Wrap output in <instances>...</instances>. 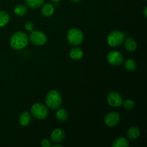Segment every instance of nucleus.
<instances>
[{"instance_id": "f257e3e1", "label": "nucleus", "mask_w": 147, "mask_h": 147, "mask_svg": "<svg viewBox=\"0 0 147 147\" xmlns=\"http://www.w3.org/2000/svg\"><path fill=\"white\" fill-rule=\"evenodd\" d=\"M28 35L25 32L21 31L14 33L9 40L11 47L16 50H20L24 48L28 44Z\"/></svg>"}, {"instance_id": "f03ea898", "label": "nucleus", "mask_w": 147, "mask_h": 147, "mask_svg": "<svg viewBox=\"0 0 147 147\" xmlns=\"http://www.w3.org/2000/svg\"><path fill=\"white\" fill-rule=\"evenodd\" d=\"M63 98L58 91L52 90L49 92L45 97V103L48 108L51 109H57L61 106Z\"/></svg>"}, {"instance_id": "7ed1b4c3", "label": "nucleus", "mask_w": 147, "mask_h": 147, "mask_svg": "<svg viewBox=\"0 0 147 147\" xmlns=\"http://www.w3.org/2000/svg\"><path fill=\"white\" fill-rule=\"evenodd\" d=\"M30 113L33 117L38 120H45L48 116L49 111L47 106L42 103H34L32 105Z\"/></svg>"}, {"instance_id": "20e7f679", "label": "nucleus", "mask_w": 147, "mask_h": 147, "mask_svg": "<svg viewBox=\"0 0 147 147\" xmlns=\"http://www.w3.org/2000/svg\"><path fill=\"white\" fill-rule=\"evenodd\" d=\"M126 38L125 34L122 32L118 31V30H114L112 31L108 34L107 42L108 44L113 47H116L120 46L121 45L123 44L124 42V39Z\"/></svg>"}, {"instance_id": "39448f33", "label": "nucleus", "mask_w": 147, "mask_h": 147, "mask_svg": "<svg viewBox=\"0 0 147 147\" xmlns=\"http://www.w3.org/2000/svg\"><path fill=\"white\" fill-rule=\"evenodd\" d=\"M83 32L78 28H72L68 31L67 34V41L72 45H79L83 41Z\"/></svg>"}, {"instance_id": "423d86ee", "label": "nucleus", "mask_w": 147, "mask_h": 147, "mask_svg": "<svg viewBox=\"0 0 147 147\" xmlns=\"http://www.w3.org/2000/svg\"><path fill=\"white\" fill-rule=\"evenodd\" d=\"M29 40L35 46L44 45L47 42V36L40 30H32L29 37Z\"/></svg>"}, {"instance_id": "0eeeda50", "label": "nucleus", "mask_w": 147, "mask_h": 147, "mask_svg": "<svg viewBox=\"0 0 147 147\" xmlns=\"http://www.w3.org/2000/svg\"><path fill=\"white\" fill-rule=\"evenodd\" d=\"M107 61L109 64L111 65L117 66L120 65L124 61V57H123V54L119 51H111L110 53H108L107 57Z\"/></svg>"}, {"instance_id": "6e6552de", "label": "nucleus", "mask_w": 147, "mask_h": 147, "mask_svg": "<svg viewBox=\"0 0 147 147\" xmlns=\"http://www.w3.org/2000/svg\"><path fill=\"white\" fill-rule=\"evenodd\" d=\"M120 121V115L116 111L108 113L104 118L105 124L109 127H114Z\"/></svg>"}, {"instance_id": "1a4fd4ad", "label": "nucleus", "mask_w": 147, "mask_h": 147, "mask_svg": "<svg viewBox=\"0 0 147 147\" xmlns=\"http://www.w3.org/2000/svg\"><path fill=\"white\" fill-rule=\"evenodd\" d=\"M123 98L116 92H111L107 96V102L112 107H119L123 103Z\"/></svg>"}, {"instance_id": "9d476101", "label": "nucleus", "mask_w": 147, "mask_h": 147, "mask_svg": "<svg viewBox=\"0 0 147 147\" xmlns=\"http://www.w3.org/2000/svg\"><path fill=\"white\" fill-rule=\"evenodd\" d=\"M65 132L63 129H56L52 132L51 136H50V139L51 142L55 144L61 143L65 139Z\"/></svg>"}, {"instance_id": "9b49d317", "label": "nucleus", "mask_w": 147, "mask_h": 147, "mask_svg": "<svg viewBox=\"0 0 147 147\" xmlns=\"http://www.w3.org/2000/svg\"><path fill=\"white\" fill-rule=\"evenodd\" d=\"M42 14L44 17H50L54 14L55 11V7L50 3H45V4H42Z\"/></svg>"}, {"instance_id": "f8f14e48", "label": "nucleus", "mask_w": 147, "mask_h": 147, "mask_svg": "<svg viewBox=\"0 0 147 147\" xmlns=\"http://www.w3.org/2000/svg\"><path fill=\"white\" fill-rule=\"evenodd\" d=\"M32 117L31 114L27 111H24L20 114L19 117V122L20 124L22 126H27L31 123Z\"/></svg>"}, {"instance_id": "ddd939ff", "label": "nucleus", "mask_w": 147, "mask_h": 147, "mask_svg": "<svg viewBox=\"0 0 147 147\" xmlns=\"http://www.w3.org/2000/svg\"><path fill=\"white\" fill-rule=\"evenodd\" d=\"M124 46L128 52H134L137 47V42L132 37H128L124 42Z\"/></svg>"}, {"instance_id": "4468645a", "label": "nucleus", "mask_w": 147, "mask_h": 147, "mask_svg": "<svg viewBox=\"0 0 147 147\" xmlns=\"http://www.w3.org/2000/svg\"><path fill=\"white\" fill-rule=\"evenodd\" d=\"M83 52L79 47H73L70 51V58L74 60H79L83 57Z\"/></svg>"}, {"instance_id": "2eb2a0df", "label": "nucleus", "mask_w": 147, "mask_h": 147, "mask_svg": "<svg viewBox=\"0 0 147 147\" xmlns=\"http://www.w3.org/2000/svg\"><path fill=\"white\" fill-rule=\"evenodd\" d=\"M140 129L136 126H132V127L129 128V130L127 131V136L129 139H131V140H134V139H138L140 136Z\"/></svg>"}, {"instance_id": "dca6fc26", "label": "nucleus", "mask_w": 147, "mask_h": 147, "mask_svg": "<svg viewBox=\"0 0 147 147\" xmlns=\"http://www.w3.org/2000/svg\"><path fill=\"white\" fill-rule=\"evenodd\" d=\"M28 9H27V6L24 5V4H18L16 6L14 9V14L19 17H22L27 14Z\"/></svg>"}, {"instance_id": "f3484780", "label": "nucleus", "mask_w": 147, "mask_h": 147, "mask_svg": "<svg viewBox=\"0 0 147 147\" xmlns=\"http://www.w3.org/2000/svg\"><path fill=\"white\" fill-rule=\"evenodd\" d=\"M113 147H128L129 146V141L123 137L118 138L111 145Z\"/></svg>"}, {"instance_id": "a211bd4d", "label": "nucleus", "mask_w": 147, "mask_h": 147, "mask_svg": "<svg viewBox=\"0 0 147 147\" xmlns=\"http://www.w3.org/2000/svg\"><path fill=\"white\" fill-rule=\"evenodd\" d=\"M45 0H24L25 3L31 9H37L44 4Z\"/></svg>"}, {"instance_id": "6ab92c4d", "label": "nucleus", "mask_w": 147, "mask_h": 147, "mask_svg": "<svg viewBox=\"0 0 147 147\" xmlns=\"http://www.w3.org/2000/svg\"><path fill=\"white\" fill-rule=\"evenodd\" d=\"M56 118L60 121H65L68 118V113L65 109H60L56 113Z\"/></svg>"}, {"instance_id": "aec40b11", "label": "nucleus", "mask_w": 147, "mask_h": 147, "mask_svg": "<svg viewBox=\"0 0 147 147\" xmlns=\"http://www.w3.org/2000/svg\"><path fill=\"white\" fill-rule=\"evenodd\" d=\"M9 21V15L4 11H0V27H4Z\"/></svg>"}, {"instance_id": "412c9836", "label": "nucleus", "mask_w": 147, "mask_h": 147, "mask_svg": "<svg viewBox=\"0 0 147 147\" xmlns=\"http://www.w3.org/2000/svg\"><path fill=\"white\" fill-rule=\"evenodd\" d=\"M136 66L137 65H136V62L132 59H128L125 62V67L129 72L134 71L136 69Z\"/></svg>"}, {"instance_id": "4be33fe9", "label": "nucleus", "mask_w": 147, "mask_h": 147, "mask_svg": "<svg viewBox=\"0 0 147 147\" xmlns=\"http://www.w3.org/2000/svg\"><path fill=\"white\" fill-rule=\"evenodd\" d=\"M123 108L127 110H132L135 106V103L131 99H126V100H123L122 103Z\"/></svg>"}, {"instance_id": "5701e85b", "label": "nucleus", "mask_w": 147, "mask_h": 147, "mask_svg": "<svg viewBox=\"0 0 147 147\" xmlns=\"http://www.w3.org/2000/svg\"><path fill=\"white\" fill-rule=\"evenodd\" d=\"M24 27H25V29L31 32L32 31L33 29H34V24H33L32 22L28 21L25 23V24H24Z\"/></svg>"}, {"instance_id": "b1692460", "label": "nucleus", "mask_w": 147, "mask_h": 147, "mask_svg": "<svg viewBox=\"0 0 147 147\" xmlns=\"http://www.w3.org/2000/svg\"><path fill=\"white\" fill-rule=\"evenodd\" d=\"M41 145L44 147H50L52 146L51 143H50V140L48 139H42L41 142Z\"/></svg>"}, {"instance_id": "393cba45", "label": "nucleus", "mask_w": 147, "mask_h": 147, "mask_svg": "<svg viewBox=\"0 0 147 147\" xmlns=\"http://www.w3.org/2000/svg\"><path fill=\"white\" fill-rule=\"evenodd\" d=\"M144 17H147V7H145L144 9Z\"/></svg>"}, {"instance_id": "a878e982", "label": "nucleus", "mask_w": 147, "mask_h": 147, "mask_svg": "<svg viewBox=\"0 0 147 147\" xmlns=\"http://www.w3.org/2000/svg\"><path fill=\"white\" fill-rule=\"evenodd\" d=\"M50 1H51L52 2H55V3H58V2H60V1H61L62 0H50Z\"/></svg>"}, {"instance_id": "bb28decb", "label": "nucleus", "mask_w": 147, "mask_h": 147, "mask_svg": "<svg viewBox=\"0 0 147 147\" xmlns=\"http://www.w3.org/2000/svg\"><path fill=\"white\" fill-rule=\"evenodd\" d=\"M72 1H73V2H75V3H77V2H78V1H80V0H71Z\"/></svg>"}]
</instances>
